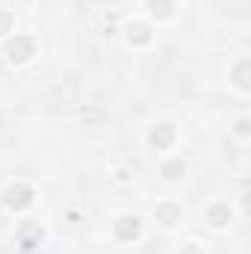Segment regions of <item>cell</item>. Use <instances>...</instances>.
Instances as JSON below:
<instances>
[{
  "label": "cell",
  "mask_w": 251,
  "mask_h": 254,
  "mask_svg": "<svg viewBox=\"0 0 251 254\" xmlns=\"http://www.w3.org/2000/svg\"><path fill=\"white\" fill-rule=\"evenodd\" d=\"M246 71H249V60H243V63L234 68V80H237V86L240 89H249V80H246Z\"/></svg>",
  "instance_id": "7c38bea8"
},
{
  "label": "cell",
  "mask_w": 251,
  "mask_h": 254,
  "mask_svg": "<svg viewBox=\"0 0 251 254\" xmlns=\"http://www.w3.org/2000/svg\"><path fill=\"white\" fill-rule=\"evenodd\" d=\"M231 216H234V213H231L228 204H213V207L207 210V222H210L213 228H225V225L231 222Z\"/></svg>",
  "instance_id": "ba28073f"
},
{
  "label": "cell",
  "mask_w": 251,
  "mask_h": 254,
  "mask_svg": "<svg viewBox=\"0 0 251 254\" xmlns=\"http://www.w3.org/2000/svg\"><path fill=\"white\" fill-rule=\"evenodd\" d=\"M18 243H21L24 252H33V249L42 243V228L33 225V222H24V225L18 228Z\"/></svg>",
  "instance_id": "5b68a950"
},
{
  "label": "cell",
  "mask_w": 251,
  "mask_h": 254,
  "mask_svg": "<svg viewBox=\"0 0 251 254\" xmlns=\"http://www.w3.org/2000/svg\"><path fill=\"white\" fill-rule=\"evenodd\" d=\"M151 39H154V33H151V27L148 24H127V42L130 45H151Z\"/></svg>",
  "instance_id": "52a82bcc"
},
{
  "label": "cell",
  "mask_w": 251,
  "mask_h": 254,
  "mask_svg": "<svg viewBox=\"0 0 251 254\" xmlns=\"http://www.w3.org/2000/svg\"><path fill=\"white\" fill-rule=\"evenodd\" d=\"M160 172H163V178H166V181H181V178H184V172H187V166H184L181 160H169V163H163V169H160Z\"/></svg>",
  "instance_id": "30bf717a"
},
{
  "label": "cell",
  "mask_w": 251,
  "mask_h": 254,
  "mask_svg": "<svg viewBox=\"0 0 251 254\" xmlns=\"http://www.w3.org/2000/svg\"><path fill=\"white\" fill-rule=\"evenodd\" d=\"M175 139H178V130H175L172 122H160V125L151 127V133H148V142H151V148H157V151L172 148Z\"/></svg>",
  "instance_id": "7a4b0ae2"
},
{
  "label": "cell",
  "mask_w": 251,
  "mask_h": 254,
  "mask_svg": "<svg viewBox=\"0 0 251 254\" xmlns=\"http://www.w3.org/2000/svg\"><path fill=\"white\" fill-rule=\"evenodd\" d=\"M113 231H116V237H119L122 243H133V240H139V234H142V219H139V216H122V219L113 225Z\"/></svg>",
  "instance_id": "277c9868"
},
{
  "label": "cell",
  "mask_w": 251,
  "mask_h": 254,
  "mask_svg": "<svg viewBox=\"0 0 251 254\" xmlns=\"http://www.w3.org/2000/svg\"><path fill=\"white\" fill-rule=\"evenodd\" d=\"M181 219H184V210H181V204H175V201H163V204L157 207V222H163L166 228L178 225Z\"/></svg>",
  "instance_id": "8992f818"
},
{
  "label": "cell",
  "mask_w": 251,
  "mask_h": 254,
  "mask_svg": "<svg viewBox=\"0 0 251 254\" xmlns=\"http://www.w3.org/2000/svg\"><path fill=\"white\" fill-rule=\"evenodd\" d=\"M181 254H201V249H198L195 243H189V246H184V252Z\"/></svg>",
  "instance_id": "4fadbf2b"
},
{
  "label": "cell",
  "mask_w": 251,
  "mask_h": 254,
  "mask_svg": "<svg viewBox=\"0 0 251 254\" xmlns=\"http://www.w3.org/2000/svg\"><path fill=\"white\" fill-rule=\"evenodd\" d=\"M33 198H36V192L30 190L27 184H15V187L6 190V207L9 210H27L33 204Z\"/></svg>",
  "instance_id": "3957f363"
},
{
  "label": "cell",
  "mask_w": 251,
  "mask_h": 254,
  "mask_svg": "<svg viewBox=\"0 0 251 254\" xmlns=\"http://www.w3.org/2000/svg\"><path fill=\"white\" fill-rule=\"evenodd\" d=\"M148 12H151L154 18L166 21V18L175 15V0H148Z\"/></svg>",
  "instance_id": "9c48e42d"
},
{
  "label": "cell",
  "mask_w": 251,
  "mask_h": 254,
  "mask_svg": "<svg viewBox=\"0 0 251 254\" xmlns=\"http://www.w3.org/2000/svg\"><path fill=\"white\" fill-rule=\"evenodd\" d=\"M36 57V42L30 36H15L6 42V60L12 65H24Z\"/></svg>",
  "instance_id": "6da1fadb"
},
{
  "label": "cell",
  "mask_w": 251,
  "mask_h": 254,
  "mask_svg": "<svg viewBox=\"0 0 251 254\" xmlns=\"http://www.w3.org/2000/svg\"><path fill=\"white\" fill-rule=\"evenodd\" d=\"M12 27H15V15L9 9H0V36L12 33Z\"/></svg>",
  "instance_id": "8fae6325"
}]
</instances>
